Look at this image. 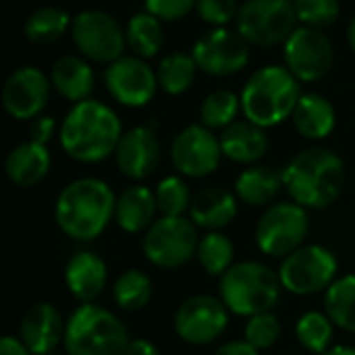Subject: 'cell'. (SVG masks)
<instances>
[{
  "label": "cell",
  "instance_id": "cell-46",
  "mask_svg": "<svg viewBox=\"0 0 355 355\" xmlns=\"http://www.w3.org/2000/svg\"><path fill=\"white\" fill-rule=\"evenodd\" d=\"M347 44H349V49H351L353 55H355V15H353V19L349 21V28H347Z\"/></svg>",
  "mask_w": 355,
  "mask_h": 355
},
{
  "label": "cell",
  "instance_id": "cell-47",
  "mask_svg": "<svg viewBox=\"0 0 355 355\" xmlns=\"http://www.w3.org/2000/svg\"><path fill=\"white\" fill-rule=\"evenodd\" d=\"M44 355H59V353H55V351H53V353H44Z\"/></svg>",
  "mask_w": 355,
  "mask_h": 355
},
{
  "label": "cell",
  "instance_id": "cell-9",
  "mask_svg": "<svg viewBox=\"0 0 355 355\" xmlns=\"http://www.w3.org/2000/svg\"><path fill=\"white\" fill-rule=\"evenodd\" d=\"M278 278L282 291L297 297L326 293V288L338 278V259L322 245H303L282 259Z\"/></svg>",
  "mask_w": 355,
  "mask_h": 355
},
{
  "label": "cell",
  "instance_id": "cell-21",
  "mask_svg": "<svg viewBox=\"0 0 355 355\" xmlns=\"http://www.w3.org/2000/svg\"><path fill=\"white\" fill-rule=\"evenodd\" d=\"M239 216V199L234 191L211 187L193 197L189 218L205 232H222Z\"/></svg>",
  "mask_w": 355,
  "mask_h": 355
},
{
  "label": "cell",
  "instance_id": "cell-17",
  "mask_svg": "<svg viewBox=\"0 0 355 355\" xmlns=\"http://www.w3.org/2000/svg\"><path fill=\"white\" fill-rule=\"evenodd\" d=\"M51 88V78H46L44 71L38 67H19L3 86V107L19 121L36 119L49 105Z\"/></svg>",
  "mask_w": 355,
  "mask_h": 355
},
{
  "label": "cell",
  "instance_id": "cell-44",
  "mask_svg": "<svg viewBox=\"0 0 355 355\" xmlns=\"http://www.w3.org/2000/svg\"><path fill=\"white\" fill-rule=\"evenodd\" d=\"M123 355H161L157 345L148 338H130Z\"/></svg>",
  "mask_w": 355,
  "mask_h": 355
},
{
  "label": "cell",
  "instance_id": "cell-31",
  "mask_svg": "<svg viewBox=\"0 0 355 355\" xmlns=\"http://www.w3.org/2000/svg\"><path fill=\"white\" fill-rule=\"evenodd\" d=\"M113 301L123 311H140L153 299V280L146 272L130 268L113 282Z\"/></svg>",
  "mask_w": 355,
  "mask_h": 355
},
{
  "label": "cell",
  "instance_id": "cell-5",
  "mask_svg": "<svg viewBox=\"0 0 355 355\" xmlns=\"http://www.w3.org/2000/svg\"><path fill=\"white\" fill-rule=\"evenodd\" d=\"M218 288L228 311L241 318L272 311L282 295L278 272L255 259L236 261L220 278Z\"/></svg>",
  "mask_w": 355,
  "mask_h": 355
},
{
  "label": "cell",
  "instance_id": "cell-19",
  "mask_svg": "<svg viewBox=\"0 0 355 355\" xmlns=\"http://www.w3.org/2000/svg\"><path fill=\"white\" fill-rule=\"evenodd\" d=\"M65 336V320L61 311L49 303H34L21 318L19 338L32 355L53 353Z\"/></svg>",
  "mask_w": 355,
  "mask_h": 355
},
{
  "label": "cell",
  "instance_id": "cell-10",
  "mask_svg": "<svg viewBox=\"0 0 355 355\" xmlns=\"http://www.w3.org/2000/svg\"><path fill=\"white\" fill-rule=\"evenodd\" d=\"M295 30L293 0H247L236 15V32L253 46L284 44Z\"/></svg>",
  "mask_w": 355,
  "mask_h": 355
},
{
  "label": "cell",
  "instance_id": "cell-43",
  "mask_svg": "<svg viewBox=\"0 0 355 355\" xmlns=\"http://www.w3.org/2000/svg\"><path fill=\"white\" fill-rule=\"evenodd\" d=\"M0 355H32L21 338L0 334Z\"/></svg>",
  "mask_w": 355,
  "mask_h": 355
},
{
  "label": "cell",
  "instance_id": "cell-26",
  "mask_svg": "<svg viewBox=\"0 0 355 355\" xmlns=\"http://www.w3.org/2000/svg\"><path fill=\"white\" fill-rule=\"evenodd\" d=\"M291 119L299 136L320 142L332 134L336 125V111L326 96L315 92H303Z\"/></svg>",
  "mask_w": 355,
  "mask_h": 355
},
{
  "label": "cell",
  "instance_id": "cell-7",
  "mask_svg": "<svg viewBox=\"0 0 355 355\" xmlns=\"http://www.w3.org/2000/svg\"><path fill=\"white\" fill-rule=\"evenodd\" d=\"M199 228L184 218L159 216L153 226L142 234V253L146 261L159 270H180L197 257Z\"/></svg>",
  "mask_w": 355,
  "mask_h": 355
},
{
  "label": "cell",
  "instance_id": "cell-8",
  "mask_svg": "<svg viewBox=\"0 0 355 355\" xmlns=\"http://www.w3.org/2000/svg\"><path fill=\"white\" fill-rule=\"evenodd\" d=\"M309 232L307 209L288 201H276L263 209L255 224V245L268 257L284 259L305 245Z\"/></svg>",
  "mask_w": 355,
  "mask_h": 355
},
{
  "label": "cell",
  "instance_id": "cell-36",
  "mask_svg": "<svg viewBox=\"0 0 355 355\" xmlns=\"http://www.w3.org/2000/svg\"><path fill=\"white\" fill-rule=\"evenodd\" d=\"M69 26H71V19L67 11L59 7H42L28 17L26 36L34 44H53L67 32Z\"/></svg>",
  "mask_w": 355,
  "mask_h": 355
},
{
  "label": "cell",
  "instance_id": "cell-11",
  "mask_svg": "<svg viewBox=\"0 0 355 355\" xmlns=\"http://www.w3.org/2000/svg\"><path fill=\"white\" fill-rule=\"evenodd\" d=\"M222 146L220 136L201 125L191 123L184 130H180L169 146V159L173 169L182 178H191V180H199V178H207L216 173V169L222 163Z\"/></svg>",
  "mask_w": 355,
  "mask_h": 355
},
{
  "label": "cell",
  "instance_id": "cell-4",
  "mask_svg": "<svg viewBox=\"0 0 355 355\" xmlns=\"http://www.w3.org/2000/svg\"><path fill=\"white\" fill-rule=\"evenodd\" d=\"M301 94V82L286 67L266 65L245 82L241 109L247 121L268 130L293 115Z\"/></svg>",
  "mask_w": 355,
  "mask_h": 355
},
{
  "label": "cell",
  "instance_id": "cell-12",
  "mask_svg": "<svg viewBox=\"0 0 355 355\" xmlns=\"http://www.w3.org/2000/svg\"><path fill=\"white\" fill-rule=\"evenodd\" d=\"M230 311L220 297L193 295L178 305L173 313V330L178 338L189 345H209L224 334Z\"/></svg>",
  "mask_w": 355,
  "mask_h": 355
},
{
  "label": "cell",
  "instance_id": "cell-1",
  "mask_svg": "<svg viewBox=\"0 0 355 355\" xmlns=\"http://www.w3.org/2000/svg\"><path fill=\"white\" fill-rule=\"evenodd\" d=\"M288 199L303 209H326L338 201L347 182L345 161L326 146L299 150L282 169Z\"/></svg>",
  "mask_w": 355,
  "mask_h": 355
},
{
  "label": "cell",
  "instance_id": "cell-35",
  "mask_svg": "<svg viewBox=\"0 0 355 355\" xmlns=\"http://www.w3.org/2000/svg\"><path fill=\"white\" fill-rule=\"evenodd\" d=\"M153 193H155L157 209L161 216L184 218L189 214L191 203H193V195H191V187L187 182V178H182L180 173L165 175L163 180L157 182Z\"/></svg>",
  "mask_w": 355,
  "mask_h": 355
},
{
  "label": "cell",
  "instance_id": "cell-16",
  "mask_svg": "<svg viewBox=\"0 0 355 355\" xmlns=\"http://www.w3.org/2000/svg\"><path fill=\"white\" fill-rule=\"evenodd\" d=\"M109 94L123 107H144L153 101L159 84L155 69L138 57H121L105 71Z\"/></svg>",
  "mask_w": 355,
  "mask_h": 355
},
{
  "label": "cell",
  "instance_id": "cell-18",
  "mask_svg": "<svg viewBox=\"0 0 355 355\" xmlns=\"http://www.w3.org/2000/svg\"><path fill=\"white\" fill-rule=\"evenodd\" d=\"M117 169L134 182L150 178L161 163V142L157 130L150 123H140L123 132L115 148Z\"/></svg>",
  "mask_w": 355,
  "mask_h": 355
},
{
  "label": "cell",
  "instance_id": "cell-3",
  "mask_svg": "<svg viewBox=\"0 0 355 355\" xmlns=\"http://www.w3.org/2000/svg\"><path fill=\"white\" fill-rule=\"evenodd\" d=\"M123 136L119 115L105 103L88 98L71 107L61 123V146L73 161L101 163L115 155Z\"/></svg>",
  "mask_w": 355,
  "mask_h": 355
},
{
  "label": "cell",
  "instance_id": "cell-20",
  "mask_svg": "<svg viewBox=\"0 0 355 355\" xmlns=\"http://www.w3.org/2000/svg\"><path fill=\"white\" fill-rule=\"evenodd\" d=\"M220 146L228 161L251 167L257 165L270 150V136L263 128L247 119H236L220 132Z\"/></svg>",
  "mask_w": 355,
  "mask_h": 355
},
{
  "label": "cell",
  "instance_id": "cell-27",
  "mask_svg": "<svg viewBox=\"0 0 355 355\" xmlns=\"http://www.w3.org/2000/svg\"><path fill=\"white\" fill-rule=\"evenodd\" d=\"M51 84L65 101L78 105L90 98L94 90V71L84 57L65 55L55 61L51 71Z\"/></svg>",
  "mask_w": 355,
  "mask_h": 355
},
{
  "label": "cell",
  "instance_id": "cell-33",
  "mask_svg": "<svg viewBox=\"0 0 355 355\" xmlns=\"http://www.w3.org/2000/svg\"><path fill=\"white\" fill-rule=\"evenodd\" d=\"M234 243L224 232H205L197 247V259L209 276L222 278L234 261Z\"/></svg>",
  "mask_w": 355,
  "mask_h": 355
},
{
  "label": "cell",
  "instance_id": "cell-34",
  "mask_svg": "<svg viewBox=\"0 0 355 355\" xmlns=\"http://www.w3.org/2000/svg\"><path fill=\"white\" fill-rule=\"evenodd\" d=\"M241 94L232 90H214L205 96L199 109V123L209 130H226L239 119L241 113Z\"/></svg>",
  "mask_w": 355,
  "mask_h": 355
},
{
  "label": "cell",
  "instance_id": "cell-25",
  "mask_svg": "<svg viewBox=\"0 0 355 355\" xmlns=\"http://www.w3.org/2000/svg\"><path fill=\"white\" fill-rule=\"evenodd\" d=\"M157 201L153 189L132 184L119 193L115 203V224L128 234H144L157 220Z\"/></svg>",
  "mask_w": 355,
  "mask_h": 355
},
{
  "label": "cell",
  "instance_id": "cell-40",
  "mask_svg": "<svg viewBox=\"0 0 355 355\" xmlns=\"http://www.w3.org/2000/svg\"><path fill=\"white\" fill-rule=\"evenodd\" d=\"M197 7V0H144V9L159 21H178Z\"/></svg>",
  "mask_w": 355,
  "mask_h": 355
},
{
  "label": "cell",
  "instance_id": "cell-41",
  "mask_svg": "<svg viewBox=\"0 0 355 355\" xmlns=\"http://www.w3.org/2000/svg\"><path fill=\"white\" fill-rule=\"evenodd\" d=\"M57 130V121L51 115H40L36 119H32L30 123V140L38 142V144H46Z\"/></svg>",
  "mask_w": 355,
  "mask_h": 355
},
{
  "label": "cell",
  "instance_id": "cell-29",
  "mask_svg": "<svg viewBox=\"0 0 355 355\" xmlns=\"http://www.w3.org/2000/svg\"><path fill=\"white\" fill-rule=\"evenodd\" d=\"M197 71H199V67H197L193 55H187L180 51L165 55L155 69L159 88L169 96L184 94L193 86Z\"/></svg>",
  "mask_w": 355,
  "mask_h": 355
},
{
  "label": "cell",
  "instance_id": "cell-39",
  "mask_svg": "<svg viewBox=\"0 0 355 355\" xmlns=\"http://www.w3.org/2000/svg\"><path fill=\"white\" fill-rule=\"evenodd\" d=\"M239 0H197V15L216 28L228 26L239 15Z\"/></svg>",
  "mask_w": 355,
  "mask_h": 355
},
{
  "label": "cell",
  "instance_id": "cell-38",
  "mask_svg": "<svg viewBox=\"0 0 355 355\" xmlns=\"http://www.w3.org/2000/svg\"><path fill=\"white\" fill-rule=\"evenodd\" d=\"M280 334H282L280 318L276 313H272V311L247 318V324H245V330H243L245 340L249 345H253L257 351L274 347L278 343Z\"/></svg>",
  "mask_w": 355,
  "mask_h": 355
},
{
  "label": "cell",
  "instance_id": "cell-42",
  "mask_svg": "<svg viewBox=\"0 0 355 355\" xmlns=\"http://www.w3.org/2000/svg\"><path fill=\"white\" fill-rule=\"evenodd\" d=\"M214 355H259V351L253 345H249L245 338H241V340H226V343H222L214 351Z\"/></svg>",
  "mask_w": 355,
  "mask_h": 355
},
{
  "label": "cell",
  "instance_id": "cell-2",
  "mask_svg": "<svg viewBox=\"0 0 355 355\" xmlns=\"http://www.w3.org/2000/svg\"><path fill=\"white\" fill-rule=\"evenodd\" d=\"M117 197L101 178H78L57 197L55 222L61 232L73 241L98 239L115 218Z\"/></svg>",
  "mask_w": 355,
  "mask_h": 355
},
{
  "label": "cell",
  "instance_id": "cell-45",
  "mask_svg": "<svg viewBox=\"0 0 355 355\" xmlns=\"http://www.w3.org/2000/svg\"><path fill=\"white\" fill-rule=\"evenodd\" d=\"M324 355H355V347H351V345H332Z\"/></svg>",
  "mask_w": 355,
  "mask_h": 355
},
{
  "label": "cell",
  "instance_id": "cell-28",
  "mask_svg": "<svg viewBox=\"0 0 355 355\" xmlns=\"http://www.w3.org/2000/svg\"><path fill=\"white\" fill-rule=\"evenodd\" d=\"M324 313L336 328L355 334V274L338 276L326 288Z\"/></svg>",
  "mask_w": 355,
  "mask_h": 355
},
{
  "label": "cell",
  "instance_id": "cell-13",
  "mask_svg": "<svg viewBox=\"0 0 355 355\" xmlns=\"http://www.w3.org/2000/svg\"><path fill=\"white\" fill-rule=\"evenodd\" d=\"M71 36L84 59L96 63H115L123 57L125 32L105 11H84L71 21Z\"/></svg>",
  "mask_w": 355,
  "mask_h": 355
},
{
  "label": "cell",
  "instance_id": "cell-30",
  "mask_svg": "<svg viewBox=\"0 0 355 355\" xmlns=\"http://www.w3.org/2000/svg\"><path fill=\"white\" fill-rule=\"evenodd\" d=\"M125 42L132 49L134 57L144 61L155 57L165 42V32L161 21L146 11L134 15L125 28Z\"/></svg>",
  "mask_w": 355,
  "mask_h": 355
},
{
  "label": "cell",
  "instance_id": "cell-32",
  "mask_svg": "<svg viewBox=\"0 0 355 355\" xmlns=\"http://www.w3.org/2000/svg\"><path fill=\"white\" fill-rule=\"evenodd\" d=\"M334 328L336 326L324 311L309 309L299 315V320L295 324V336L305 351L324 355L332 347Z\"/></svg>",
  "mask_w": 355,
  "mask_h": 355
},
{
  "label": "cell",
  "instance_id": "cell-23",
  "mask_svg": "<svg viewBox=\"0 0 355 355\" xmlns=\"http://www.w3.org/2000/svg\"><path fill=\"white\" fill-rule=\"evenodd\" d=\"M53 165V157L46 144H38L34 140L19 142L13 146L5 159L7 178L19 189L38 187L49 175Z\"/></svg>",
  "mask_w": 355,
  "mask_h": 355
},
{
  "label": "cell",
  "instance_id": "cell-15",
  "mask_svg": "<svg viewBox=\"0 0 355 355\" xmlns=\"http://www.w3.org/2000/svg\"><path fill=\"white\" fill-rule=\"evenodd\" d=\"M334 61L330 38L315 28H297L284 42V67L305 84L322 80Z\"/></svg>",
  "mask_w": 355,
  "mask_h": 355
},
{
  "label": "cell",
  "instance_id": "cell-14",
  "mask_svg": "<svg viewBox=\"0 0 355 355\" xmlns=\"http://www.w3.org/2000/svg\"><path fill=\"white\" fill-rule=\"evenodd\" d=\"M191 55L199 71L214 78H226L247 67L251 44L239 32L214 28L195 42Z\"/></svg>",
  "mask_w": 355,
  "mask_h": 355
},
{
  "label": "cell",
  "instance_id": "cell-24",
  "mask_svg": "<svg viewBox=\"0 0 355 355\" xmlns=\"http://www.w3.org/2000/svg\"><path fill=\"white\" fill-rule=\"evenodd\" d=\"M282 189V169L259 163L245 167L234 180V195L239 203H245L247 207H270L276 203Z\"/></svg>",
  "mask_w": 355,
  "mask_h": 355
},
{
  "label": "cell",
  "instance_id": "cell-6",
  "mask_svg": "<svg viewBox=\"0 0 355 355\" xmlns=\"http://www.w3.org/2000/svg\"><path fill=\"white\" fill-rule=\"evenodd\" d=\"M130 343L123 322L96 303H84L65 320L63 347L69 355H123Z\"/></svg>",
  "mask_w": 355,
  "mask_h": 355
},
{
  "label": "cell",
  "instance_id": "cell-22",
  "mask_svg": "<svg viewBox=\"0 0 355 355\" xmlns=\"http://www.w3.org/2000/svg\"><path fill=\"white\" fill-rule=\"evenodd\" d=\"M107 263L101 255L92 251H78L69 257L65 266L67 291L84 305L94 303L107 286Z\"/></svg>",
  "mask_w": 355,
  "mask_h": 355
},
{
  "label": "cell",
  "instance_id": "cell-37",
  "mask_svg": "<svg viewBox=\"0 0 355 355\" xmlns=\"http://www.w3.org/2000/svg\"><path fill=\"white\" fill-rule=\"evenodd\" d=\"M297 21L305 28H328L338 19L340 5L338 0H293Z\"/></svg>",
  "mask_w": 355,
  "mask_h": 355
}]
</instances>
